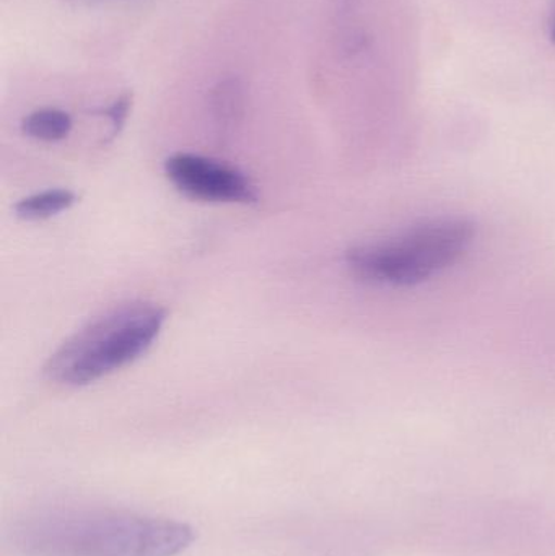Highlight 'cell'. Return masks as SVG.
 <instances>
[{
  "label": "cell",
  "instance_id": "obj_9",
  "mask_svg": "<svg viewBox=\"0 0 555 556\" xmlns=\"http://www.w3.org/2000/svg\"><path fill=\"white\" fill-rule=\"evenodd\" d=\"M551 38H553V41L555 42V12H554L553 31H551Z\"/></svg>",
  "mask_w": 555,
  "mask_h": 556
},
{
  "label": "cell",
  "instance_id": "obj_8",
  "mask_svg": "<svg viewBox=\"0 0 555 556\" xmlns=\"http://www.w3.org/2000/svg\"><path fill=\"white\" fill-rule=\"evenodd\" d=\"M130 104H133V94L126 93L117 98L106 110L100 111V114L106 116L113 124V134L119 132L121 127H123L124 121L127 119V114H129Z\"/></svg>",
  "mask_w": 555,
  "mask_h": 556
},
{
  "label": "cell",
  "instance_id": "obj_3",
  "mask_svg": "<svg viewBox=\"0 0 555 556\" xmlns=\"http://www.w3.org/2000/svg\"><path fill=\"white\" fill-rule=\"evenodd\" d=\"M475 235V225L463 218L430 222L394 240L352 248L345 263L368 283L413 287L455 264Z\"/></svg>",
  "mask_w": 555,
  "mask_h": 556
},
{
  "label": "cell",
  "instance_id": "obj_1",
  "mask_svg": "<svg viewBox=\"0 0 555 556\" xmlns=\"http://www.w3.org/2000/svg\"><path fill=\"white\" fill-rule=\"evenodd\" d=\"M26 556H175L194 541L188 525L108 508H49L13 532Z\"/></svg>",
  "mask_w": 555,
  "mask_h": 556
},
{
  "label": "cell",
  "instance_id": "obj_4",
  "mask_svg": "<svg viewBox=\"0 0 555 556\" xmlns=\"http://www.w3.org/2000/svg\"><path fill=\"white\" fill-rule=\"evenodd\" d=\"M165 175L192 201L211 204H251L257 194L250 179L234 166L194 153H175L166 159Z\"/></svg>",
  "mask_w": 555,
  "mask_h": 556
},
{
  "label": "cell",
  "instance_id": "obj_6",
  "mask_svg": "<svg viewBox=\"0 0 555 556\" xmlns=\"http://www.w3.org/2000/svg\"><path fill=\"white\" fill-rule=\"evenodd\" d=\"M77 201V195L68 189H48L38 194L28 195L15 205L16 217L23 220L38 222L55 217L67 211Z\"/></svg>",
  "mask_w": 555,
  "mask_h": 556
},
{
  "label": "cell",
  "instance_id": "obj_7",
  "mask_svg": "<svg viewBox=\"0 0 555 556\" xmlns=\"http://www.w3.org/2000/svg\"><path fill=\"white\" fill-rule=\"evenodd\" d=\"M214 113L217 117L218 124L224 129L234 126L235 121L241 114L243 108V98H241V88L238 87L237 81L228 80L218 85L214 93Z\"/></svg>",
  "mask_w": 555,
  "mask_h": 556
},
{
  "label": "cell",
  "instance_id": "obj_5",
  "mask_svg": "<svg viewBox=\"0 0 555 556\" xmlns=\"http://www.w3.org/2000/svg\"><path fill=\"white\" fill-rule=\"evenodd\" d=\"M74 123L71 114L58 108H42L23 117L22 130L25 136L39 142H61L67 139Z\"/></svg>",
  "mask_w": 555,
  "mask_h": 556
},
{
  "label": "cell",
  "instance_id": "obj_2",
  "mask_svg": "<svg viewBox=\"0 0 555 556\" xmlns=\"http://www.w3.org/2000/svg\"><path fill=\"white\" fill-rule=\"evenodd\" d=\"M166 323L159 304H121L68 337L49 358L45 371L58 384H91L149 352Z\"/></svg>",
  "mask_w": 555,
  "mask_h": 556
}]
</instances>
